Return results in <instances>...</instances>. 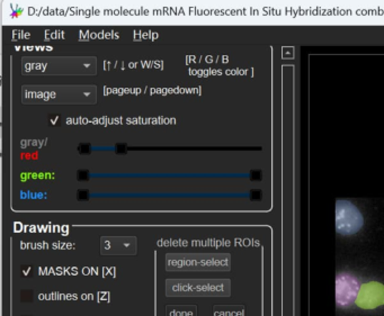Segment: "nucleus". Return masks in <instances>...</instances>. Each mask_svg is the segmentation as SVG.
Instances as JSON below:
<instances>
[{"mask_svg":"<svg viewBox=\"0 0 384 316\" xmlns=\"http://www.w3.org/2000/svg\"><path fill=\"white\" fill-rule=\"evenodd\" d=\"M363 226V216L352 203L339 200L336 206V230L343 235H350Z\"/></svg>","mask_w":384,"mask_h":316,"instance_id":"obj_1","label":"nucleus"},{"mask_svg":"<svg viewBox=\"0 0 384 316\" xmlns=\"http://www.w3.org/2000/svg\"><path fill=\"white\" fill-rule=\"evenodd\" d=\"M360 280L348 272H340L336 278V303L338 306L346 307L356 302L360 292Z\"/></svg>","mask_w":384,"mask_h":316,"instance_id":"obj_2","label":"nucleus"},{"mask_svg":"<svg viewBox=\"0 0 384 316\" xmlns=\"http://www.w3.org/2000/svg\"><path fill=\"white\" fill-rule=\"evenodd\" d=\"M355 303L363 310H374L384 305V285L378 282L362 285Z\"/></svg>","mask_w":384,"mask_h":316,"instance_id":"obj_3","label":"nucleus"},{"mask_svg":"<svg viewBox=\"0 0 384 316\" xmlns=\"http://www.w3.org/2000/svg\"><path fill=\"white\" fill-rule=\"evenodd\" d=\"M78 180L86 181L89 179V170H79L77 173Z\"/></svg>","mask_w":384,"mask_h":316,"instance_id":"obj_4","label":"nucleus"},{"mask_svg":"<svg viewBox=\"0 0 384 316\" xmlns=\"http://www.w3.org/2000/svg\"><path fill=\"white\" fill-rule=\"evenodd\" d=\"M78 151H79V153L81 154H89L91 151V146L87 143L81 144L79 148H78Z\"/></svg>","mask_w":384,"mask_h":316,"instance_id":"obj_5","label":"nucleus"},{"mask_svg":"<svg viewBox=\"0 0 384 316\" xmlns=\"http://www.w3.org/2000/svg\"><path fill=\"white\" fill-rule=\"evenodd\" d=\"M78 200H89V190H85V189H81V190H78Z\"/></svg>","mask_w":384,"mask_h":316,"instance_id":"obj_6","label":"nucleus"},{"mask_svg":"<svg viewBox=\"0 0 384 316\" xmlns=\"http://www.w3.org/2000/svg\"><path fill=\"white\" fill-rule=\"evenodd\" d=\"M115 152L118 154H126L128 152V146L126 144H118L115 148Z\"/></svg>","mask_w":384,"mask_h":316,"instance_id":"obj_7","label":"nucleus"}]
</instances>
